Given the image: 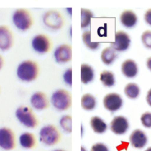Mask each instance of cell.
<instances>
[{"label": "cell", "instance_id": "1", "mask_svg": "<svg viewBox=\"0 0 151 151\" xmlns=\"http://www.w3.org/2000/svg\"><path fill=\"white\" fill-rule=\"evenodd\" d=\"M40 74V67L35 61L27 59L22 61L17 69V77L24 82H32L37 79Z\"/></svg>", "mask_w": 151, "mask_h": 151}, {"label": "cell", "instance_id": "2", "mask_svg": "<svg viewBox=\"0 0 151 151\" xmlns=\"http://www.w3.org/2000/svg\"><path fill=\"white\" fill-rule=\"evenodd\" d=\"M50 101L56 110L65 111L72 106V94L63 88L57 89L52 94Z\"/></svg>", "mask_w": 151, "mask_h": 151}, {"label": "cell", "instance_id": "3", "mask_svg": "<svg viewBox=\"0 0 151 151\" xmlns=\"http://www.w3.org/2000/svg\"><path fill=\"white\" fill-rule=\"evenodd\" d=\"M39 136L40 142L48 147L57 145L62 138V135L59 129L51 124L43 126L39 133Z\"/></svg>", "mask_w": 151, "mask_h": 151}, {"label": "cell", "instance_id": "4", "mask_svg": "<svg viewBox=\"0 0 151 151\" xmlns=\"http://www.w3.org/2000/svg\"><path fill=\"white\" fill-rule=\"evenodd\" d=\"M14 26L20 31H27L33 24V19L30 11L24 8H19L14 11L12 16Z\"/></svg>", "mask_w": 151, "mask_h": 151}, {"label": "cell", "instance_id": "5", "mask_svg": "<svg viewBox=\"0 0 151 151\" xmlns=\"http://www.w3.org/2000/svg\"><path fill=\"white\" fill-rule=\"evenodd\" d=\"M15 116L17 120L27 128H36L39 125L37 117L30 107L20 106L16 110Z\"/></svg>", "mask_w": 151, "mask_h": 151}, {"label": "cell", "instance_id": "6", "mask_svg": "<svg viewBox=\"0 0 151 151\" xmlns=\"http://www.w3.org/2000/svg\"><path fill=\"white\" fill-rule=\"evenodd\" d=\"M42 21L45 26L51 30H59L65 25V18L59 11L50 10L44 14Z\"/></svg>", "mask_w": 151, "mask_h": 151}, {"label": "cell", "instance_id": "7", "mask_svg": "<svg viewBox=\"0 0 151 151\" xmlns=\"http://www.w3.org/2000/svg\"><path fill=\"white\" fill-rule=\"evenodd\" d=\"M31 46L33 50L39 54H45L51 50L53 43L47 35L38 33L32 39Z\"/></svg>", "mask_w": 151, "mask_h": 151}, {"label": "cell", "instance_id": "8", "mask_svg": "<svg viewBox=\"0 0 151 151\" xmlns=\"http://www.w3.org/2000/svg\"><path fill=\"white\" fill-rule=\"evenodd\" d=\"M102 103L104 107L107 111L114 113L123 107L124 100L121 95L117 93H109L104 96Z\"/></svg>", "mask_w": 151, "mask_h": 151}, {"label": "cell", "instance_id": "9", "mask_svg": "<svg viewBox=\"0 0 151 151\" xmlns=\"http://www.w3.org/2000/svg\"><path fill=\"white\" fill-rule=\"evenodd\" d=\"M131 44L130 36L124 30H119L114 35V41L110 46L116 52H124L128 50Z\"/></svg>", "mask_w": 151, "mask_h": 151}, {"label": "cell", "instance_id": "10", "mask_svg": "<svg viewBox=\"0 0 151 151\" xmlns=\"http://www.w3.org/2000/svg\"><path fill=\"white\" fill-rule=\"evenodd\" d=\"M16 147L15 134L8 127L0 128V148L6 151H10Z\"/></svg>", "mask_w": 151, "mask_h": 151}, {"label": "cell", "instance_id": "11", "mask_svg": "<svg viewBox=\"0 0 151 151\" xmlns=\"http://www.w3.org/2000/svg\"><path fill=\"white\" fill-rule=\"evenodd\" d=\"M130 128V122L124 116H116L110 122V129L114 134L124 135Z\"/></svg>", "mask_w": 151, "mask_h": 151}, {"label": "cell", "instance_id": "12", "mask_svg": "<svg viewBox=\"0 0 151 151\" xmlns=\"http://www.w3.org/2000/svg\"><path fill=\"white\" fill-rule=\"evenodd\" d=\"M30 103L33 109L39 111L45 110L50 106V101L47 94L42 91L33 93L30 99Z\"/></svg>", "mask_w": 151, "mask_h": 151}, {"label": "cell", "instance_id": "13", "mask_svg": "<svg viewBox=\"0 0 151 151\" xmlns=\"http://www.w3.org/2000/svg\"><path fill=\"white\" fill-rule=\"evenodd\" d=\"M72 46L68 44H62L58 46L53 52L54 59L58 64H65L72 60Z\"/></svg>", "mask_w": 151, "mask_h": 151}, {"label": "cell", "instance_id": "14", "mask_svg": "<svg viewBox=\"0 0 151 151\" xmlns=\"http://www.w3.org/2000/svg\"><path fill=\"white\" fill-rule=\"evenodd\" d=\"M147 136L141 129H136L130 133L129 142L130 145L136 149H142L147 144Z\"/></svg>", "mask_w": 151, "mask_h": 151}, {"label": "cell", "instance_id": "15", "mask_svg": "<svg viewBox=\"0 0 151 151\" xmlns=\"http://www.w3.org/2000/svg\"><path fill=\"white\" fill-rule=\"evenodd\" d=\"M14 45V35L7 26H0V50L6 51Z\"/></svg>", "mask_w": 151, "mask_h": 151}, {"label": "cell", "instance_id": "16", "mask_svg": "<svg viewBox=\"0 0 151 151\" xmlns=\"http://www.w3.org/2000/svg\"><path fill=\"white\" fill-rule=\"evenodd\" d=\"M121 72L124 77L127 79H134L139 73L137 63L132 59H125L121 65Z\"/></svg>", "mask_w": 151, "mask_h": 151}, {"label": "cell", "instance_id": "17", "mask_svg": "<svg viewBox=\"0 0 151 151\" xmlns=\"http://www.w3.org/2000/svg\"><path fill=\"white\" fill-rule=\"evenodd\" d=\"M119 19L121 24L127 28H133L138 22L137 15L131 10H125L122 11L120 14Z\"/></svg>", "mask_w": 151, "mask_h": 151}, {"label": "cell", "instance_id": "18", "mask_svg": "<svg viewBox=\"0 0 151 151\" xmlns=\"http://www.w3.org/2000/svg\"><path fill=\"white\" fill-rule=\"evenodd\" d=\"M20 146L25 150L34 149L37 145V139L33 133L25 132L22 133L19 138Z\"/></svg>", "mask_w": 151, "mask_h": 151}, {"label": "cell", "instance_id": "19", "mask_svg": "<svg viewBox=\"0 0 151 151\" xmlns=\"http://www.w3.org/2000/svg\"><path fill=\"white\" fill-rule=\"evenodd\" d=\"M80 75L82 83L84 85H88L95 79V70L90 65L83 63L80 67Z\"/></svg>", "mask_w": 151, "mask_h": 151}, {"label": "cell", "instance_id": "20", "mask_svg": "<svg viewBox=\"0 0 151 151\" xmlns=\"http://www.w3.org/2000/svg\"><path fill=\"white\" fill-rule=\"evenodd\" d=\"M90 125L94 133L97 134H103L107 130L108 126L106 122L98 116H94L91 118Z\"/></svg>", "mask_w": 151, "mask_h": 151}, {"label": "cell", "instance_id": "21", "mask_svg": "<svg viewBox=\"0 0 151 151\" xmlns=\"http://www.w3.org/2000/svg\"><path fill=\"white\" fill-rule=\"evenodd\" d=\"M117 53L118 52L116 51L111 46L103 49L101 52V55H100V58H101L102 63L107 66H110L118 57Z\"/></svg>", "mask_w": 151, "mask_h": 151}, {"label": "cell", "instance_id": "22", "mask_svg": "<svg viewBox=\"0 0 151 151\" xmlns=\"http://www.w3.org/2000/svg\"><path fill=\"white\" fill-rule=\"evenodd\" d=\"M97 105L96 98L91 93H85L81 98V106L87 111H91Z\"/></svg>", "mask_w": 151, "mask_h": 151}, {"label": "cell", "instance_id": "23", "mask_svg": "<svg viewBox=\"0 0 151 151\" xmlns=\"http://www.w3.org/2000/svg\"><path fill=\"white\" fill-rule=\"evenodd\" d=\"M99 79L103 86L106 88H112L116 84L115 74L108 70L101 71L99 76Z\"/></svg>", "mask_w": 151, "mask_h": 151}, {"label": "cell", "instance_id": "24", "mask_svg": "<svg viewBox=\"0 0 151 151\" xmlns=\"http://www.w3.org/2000/svg\"><path fill=\"white\" fill-rule=\"evenodd\" d=\"M124 95L130 99H136L140 95L141 89L136 83L129 82L124 87Z\"/></svg>", "mask_w": 151, "mask_h": 151}, {"label": "cell", "instance_id": "25", "mask_svg": "<svg viewBox=\"0 0 151 151\" xmlns=\"http://www.w3.org/2000/svg\"><path fill=\"white\" fill-rule=\"evenodd\" d=\"M82 40L85 45L91 50H96L100 47L101 44L97 42H92L91 40V31L85 30L82 35Z\"/></svg>", "mask_w": 151, "mask_h": 151}, {"label": "cell", "instance_id": "26", "mask_svg": "<svg viewBox=\"0 0 151 151\" xmlns=\"http://www.w3.org/2000/svg\"><path fill=\"white\" fill-rule=\"evenodd\" d=\"M93 17L92 11L87 8L81 9V27L82 29L87 28L91 24V20Z\"/></svg>", "mask_w": 151, "mask_h": 151}, {"label": "cell", "instance_id": "27", "mask_svg": "<svg viewBox=\"0 0 151 151\" xmlns=\"http://www.w3.org/2000/svg\"><path fill=\"white\" fill-rule=\"evenodd\" d=\"M60 127L65 133H72V116L70 115H65L59 120Z\"/></svg>", "mask_w": 151, "mask_h": 151}, {"label": "cell", "instance_id": "28", "mask_svg": "<svg viewBox=\"0 0 151 151\" xmlns=\"http://www.w3.org/2000/svg\"><path fill=\"white\" fill-rule=\"evenodd\" d=\"M142 44L145 47L151 50V30H145L141 36Z\"/></svg>", "mask_w": 151, "mask_h": 151}, {"label": "cell", "instance_id": "29", "mask_svg": "<svg viewBox=\"0 0 151 151\" xmlns=\"http://www.w3.org/2000/svg\"><path fill=\"white\" fill-rule=\"evenodd\" d=\"M141 122L146 128H151V112H145L141 116Z\"/></svg>", "mask_w": 151, "mask_h": 151}, {"label": "cell", "instance_id": "30", "mask_svg": "<svg viewBox=\"0 0 151 151\" xmlns=\"http://www.w3.org/2000/svg\"><path fill=\"white\" fill-rule=\"evenodd\" d=\"M63 80L68 86H72V68H69L63 73Z\"/></svg>", "mask_w": 151, "mask_h": 151}, {"label": "cell", "instance_id": "31", "mask_svg": "<svg viewBox=\"0 0 151 151\" xmlns=\"http://www.w3.org/2000/svg\"><path fill=\"white\" fill-rule=\"evenodd\" d=\"M91 151H110L109 147L102 142H96L91 147Z\"/></svg>", "mask_w": 151, "mask_h": 151}, {"label": "cell", "instance_id": "32", "mask_svg": "<svg viewBox=\"0 0 151 151\" xmlns=\"http://www.w3.org/2000/svg\"><path fill=\"white\" fill-rule=\"evenodd\" d=\"M144 19H145V21L148 25L151 26V8L150 9H148L147 11L145 12V16H144Z\"/></svg>", "mask_w": 151, "mask_h": 151}, {"label": "cell", "instance_id": "33", "mask_svg": "<svg viewBox=\"0 0 151 151\" xmlns=\"http://www.w3.org/2000/svg\"><path fill=\"white\" fill-rule=\"evenodd\" d=\"M146 101L147 102V104H149L150 107H151V88L148 91L147 93Z\"/></svg>", "mask_w": 151, "mask_h": 151}, {"label": "cell", "instance_id": "34", "mask_svg": "<svg viewBox=\"0 0 151 151\" xmlns=\"http://www.w3.org/2000/svg\"><path fill=\"white\" fill-rule=\"evenodd\" d=\"M146 65H147V68L151 71V57H149L147 59Z\"/></svg>", "mask_w": 151, "mask_h": 151}, {"label": "cell", "instance_id": "35", "mask_svg": "<svg viewBox=\"0 0 151 151\" xmlns=\"http://www.w3.org/2000/svg\"><path fill=\"white\" fill-rule=\"evenodd\" d=\"M3 65H4V59L3 58H2V56L0 55V70L2 68Z\"/></svg>", "mask_w": 151, "mask_h": 151}, {"label": "cell", "instance_id": "36", "mask_svg": "<svg viewBox=\"0 0 151 151\" xmlns=\"http://www.w3.org/2000/svg\"><path fill=\"white\" fill-rule=\"evenodd\" d=\"M81 151H87L86 147L85 146H81Z\"/></svg>", "mask_w": 151, "mask_h": 151}, {"label": "cell", "instance_id": "37", "mask_svg": "<svg viewBox=\"0 0 151 151\" xmlns=\"http://www.w3.org/2000/svg\"><path fill=\"white\" fill-rule=\"evenodd\" d=\"M81 134H82V136H83V126L81 125Z\"/></svg>", "mask_w": 151, "mask_h": 151}, {"label": "cell", "instance_id": "38", "mask_svg": "<svg viewBox=\"0 0 151 151\" xmlns=\"http://www.w3.org/2000/svg\"><path fill=\"white\" fill-rule=\"evenodd\" d=\"M53 151H67V150H62V149H57V150H55Z\"/></svg>", "mask_w": 151, "mask_h": 151}, {"label": "cell", "instance_id": "39", "mask_svg": "<svg viewBox=\"0 0 151 151\" xmlns=\"http://www.w3.org/2000/svg\"><path fill=\"white\" fill-rule=\"evenodd\" d=\"M145 151H151V147H150L147 148V149L145 150Z\"/></svg>", "mask_w": 151, "mask_h": 151}]
</instances>
